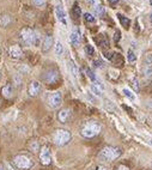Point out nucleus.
I'll return each mask as SVG.
<instances>
[{"instance_id":"1","label":"nucleus","mask_w":152,"mask_h":170,"mask_svg":"<svg viewBox=\"0 0 152 170\" xmlns=\"http://www.w3.org/2000/svg\"><path fill=\"white\" fill-rule=\"evenodd\" d=\"M101 129H102V126H101L99 122H97V121H89V122H86L85 125L83 126L80 133L84 138H93L97 134H99Z\"/></svg>"},{"instance_id":"2","label":"nucleus","mask_w":152,"mask_h":170,"mask_svg":"<svg viewBox=\"0 0 152 170\" xmlns=\"http://www.w3.org/2000/svg\"><path fill=\"white\" fill-rule=\"evenodd\" d=\"M121 155H122V151L120 149H117L115 146H106V147H103L101 150L99 157L103 161L111 162L114 161V159H116V158H119Z\"/></svg>"},{"instance_id":"3","label":"nucleus","mask_w":152,"mask_h":170,"mask_svg":"<svg viewBox=\"0 0 152 170\" xmlns=\"http://www.w3.org/2000/svg\"><path fill=\"white\" fill-rule=\"evenodd\" d=\"M71 138L72 134L70 131L63 129V128H59L54 133V143L56 144V145H59V146H63V145L70 143Z\"/></svg>"},{"instance_id":"4","label":"nucleus","mask_w":152,"mask_h":170,"mask_svg":"<svg viewBox=\"0 0 152 170\" xmlns=\"http://www.w3.org/2000/svg\"><path fill=\"white\" fill-rule=\"evenodd\" d=\"M13 163H15V165L17 167L18 169L28 170L33 167V161L25 155H17L13 158Z\"/></svg>"},{"instance_id":"5","label":"nucleus","mask_w":152,"mask_h":170,"mask_svg":"<svg viewBox=\"0 0 152 170\" xmlns=\"http://www.w3.org/2000/svg\"><path fill=\"white\" fill-rule=\"evenodd\" d=\"M36 31L29 29V28H24L22 31H20V38L23 41V43H25L28 46L34 45V40H35Z\"/></svg>"},{"instance_id":"6","label":"nucleus","mask_w":152,"mask_h":170,"mask_svg":"<svg viewBox=\"0 0 152 170\" xmlns=\"http://www.w3.org/2000/svg\"><path fill=\"white\" fill-rule=\"evenodd\" d=\"M47 101H48L49 107L56 109V108L60 107L61 103H63V95H61L60 91H55V92L50 94V95L48 96V99H47Z\"/></svg>"},{"instance_id":"7","label":"nucleus","mask_w":152,"mask_h":170,"mask_svg":"<svg viewBox=\"0 0 152 170\" xmlns=\"http://www.w3.org/2000/svg\"><path fill=\"white\" fill-rule=\"evenodd\" d=\"M59 78H60L59 71L55 70V68H49L43 73V81L47 84H54V83L59 81Z\"/></svg>"},{"instance_id":"8","label":"nucleus","mask_w":152,"mask_h":170,"mask_svg":"<svg viewBox=\"0 0 152 170\" xmlns=\"http://www.w3.org/2000/svg\"><path fill=\"white\" fill-rule=\"evenodd\" d=\"M40 161L43 165H49L52 163V156L48 146H42L40 151Z\"/></svg>"},{"instance_id":"9","label":"nucleus","mask_w":152,"mask_h":170,"mask_svg":"<svg viewBox=\"0 0 152 170\" xmlns=\"http://www.w3.org/2000/svg\"><path fill=\"white\" fill-rule=\"evenodd\" d=\"M40 91H41V84L37 81H33L29 84V89H28L29 96L35 97V96H37L40 94Z\"/></svg>"},{"instance_id":"10","label":"nucleus","mask_w":152,"mask_h":170,"mask_svg":"<svg viewBox=\"0 0 152 170\" xmlns=\"http://www.w3.org/2000/svg\"><path fill=\"white\" fill-rule=\"evenodd\" d=\"M71 117V110L65 108V109H61L59 113H58V119L61 124H66Z\"/></svg>"},{"instance_id":"11","label":"nucleus","mask_w":152,"mask_h":170,"mask_svg":"<svg viewBox=\"0 0 152 170\" xmlns=\"http://www.w3.org/2000/svg\"><path fill=\"white\" fill-rule=\"evenodd\" d=\"M55 15H56V17L59 19V22L60 23H63V25H67V20H66V13H65V11H63V6L61 5H58L56 7H55Z\"/></svg>"},{"instance_id":"12","label":"nucleus","mask_w":152,"mask_h":170,"mask_svg":"<svg viewBox=\"0 0 152 170\" xmlns=\"http://www.w3.org/2000/svg\"><path fill=\"white\" fill-rule=\"evenodd\" d=\"M9 54L10 56L13 58V59H19L23 55V52H22V49H20L19 46H12V47H10Z\"/></svg>"},{"instance_id":"13","label":"nucleus","mask_w":152,"mask_h":170,"mask_svg":"<svg viewBox=\"0 0 152 170\" xmlns=\"http://www.w3.org/2000/svg\"><path fill=\"white\" fill-rule=\"evenodd\" d=\"M70 40H71V43L74 46H77L80 42V31L79 29H73L70 36Z\"/></svg>"},{"instance_id":"14","label":"nucleus","mask_w":152,"mask_h":170,"mask_svg":"<svg viewBox=\"0 0 152 170\" xmlns=\"http://www.w3.org/2000/svg\"><path fill=\"white\" fill-rule=\"evenodd\" d=\"M53 37L52 36H46L45 40H43V42H42V52H48L49 49H50V47L53 46Z\"/></svg>"},{"instance_id":"15","label":"nucleus","mask_w":152,"mask_h":170,"mask_svg":"<svg viewBox=\"0 0 152 170\" xmlns=\"http://www.w3.org/2000/svg\"><path fill=\"white\" fill-rule=\"evenodd\" d=\"M91 90H92V92L95 94V95H97V96H102V94H103V86H102V84L101 83H97V81H95V83H92L91 84Z\"/></svg>"},{"instance_id":"16","label":"nucleus","mask_w":152,"mask_h":170,"mask_svg":"<svg viewBox=\"0 0 152 170\" xmlns=\"http://www.w3.org/2000/svg\"><path fill=\"white\" fill-rule=\"evenodd\" d=\"M117 18H119L121 25L125 28V29H128V28H129V25H131V20H129V18H127L126 16L121 15V13H117Z\"/></svg>"},{"instance_id":"17","label":"nucleus","mask_w":152,"mask_h":170,"mask_svg":"<svg viewBox=\"0 0 152 170\" xmlns=\"http://www.w3.org/2000/svg\"><path fill=\"white\" fill-rule=\"evenodd\" d=\"M1 92H2V96L5 98H11L12 97V86L11 85H5L1 90Z\"/></svg>"},{"instance_id":"18","label":"nucleus","mask_w":152,"mask_h":170,"mask_svg":"<svg viewBox=\"0 0 152 170\" xmlns=\"http://www.w3.org/2000/svg\"><path fill=\"white\" fill-rule=\"evenodd\" d=\"M68 70L71 71V73H72V76L73 77H78V68H77V66H76V63H73V61H68Z\"/></svg>"},{"instance_id":"19","label":"nucleus","mask_w":152,"mask_h":170,"mask_svg":"<svg viewBox=\"0 0 152 170\" xmlns=\"http://www.w3.org/2000/svg\"><path fill=\"white\" fill-rule=\"evenodd\" d=\"M93 9H95V12H96L98 16H103V13H104V7H103L99 2H95Z\"/></svg>"},{"instance_id":"20","label":"nucleus","mask_w":152,"mask_h":170,"mask_svg":"<svg viewBox=\"0 0 152 170\" xmlns=\"http://www.w3.org/2000/svg\"><path fill=\"white\" fill-rule=\"evenodd\" d=\"M72 12H73V16L76 18H79L81 16V10L80 6L78 4H74L73 5V9H72Z\"/></svg>"},{"instance_id":"21","label":"nucleus","mask_w":152,"mask_h":170,"mask_svg":"<svg viewBox=\"0 0 152 170\" xmlns=\"http://www.w3.org/2000/svg\"><path fill=\"white\" fill-rule=\"evenodd\" d=\"M63 53V46L61 42H56L55 43V54L56 55H61Z\"/></svg>"},{"instance_id":"22","label":"nucleus","mask_w":152,"mask_h":170,"mask_svg":"<svg viewBox=\"0 0 152 170\" xmlns=\"http://www.w3.org/2000/svg\"><path fill=\"white\" fill-rule=\"evenodd\" d=\"M129 83H131V86L134 89L135 92H139L140 88H139V83H138V81H137L135 78H131V79H129Z\"/></svg>"},{"instance_id":"23","label":"nucleus","mask_w":152,"mask_h":170,"mask_svg":"<svg viewBox=\"0 0 152 170\" xmlns=\"http://www.w3.org/2000/svg\"><path fill=\"white\" fill-rule=\"evenodd\" d=\"M127 59H128L129 63H134L135 60H137V55H135L134 52H133L132 49H129V50L127 52Z\"/></svg>"},{"instance_id":"24","label":"nucleus","mask_w":152,"mask_h":170,"mask_svg":"<svg viewBox=\"0 0 152 170\" xmlns=\"http://www.w3.org/2000/svg\"><path fill=\"white\" fill-rule=\"evenodd\" d=\"M9 23H10V16H7V15H4V16H1V17H0V24H1L2 27H6Z\"/></svg>"},{"instance_id":"25","label":"nucleus","mask_w":152,"mask_h":170,"mask_svg":"<svg viewBox=\"0 0 152 170\" xmlns=\"http://www.w3.org/2000/svg\"><path fill=\"white\" fill-rule=\"evenodd\" d=\"M85 72H86V76H88L90 79L93 81V83H95V81H97V79H96V76L93 74V72L91 71L90 68H88V67H86V68H85Z\"/></svg>"},{"instance_id":"26","label":"nucleus","mask_w":152,"mask_h":170,"mask_svg":"<svg viewBox=\"0 0 152 170\" xmlns=\"http://www.w3.org/2000/svg\"><path fill=\"white\" fill-rule=\"evenodd\" d=\"M85 52H86V54H88L89 56H92V55L95 54V49H93V47L91 45H86L85 46Z\"/></svg>"},{"instance_id":"27","label":"nucleus","mask_w":152,"mask_h":170,"mask_svg":"<svg viewBox=\"0 0 152 170\" xmlns=\"http://www.w3.org/2000/svg\"><path fill=\"white\" fill-rule=\"evenodd\" d=\"M109 76H110V78H113V79H117L119 78V76H120V73H119V71L117 70H113V68H110L109 70Z\"/></svg>"},{"instance_id":"28","label":"nucleus","mask_w":152,"mask_h":170,"mask_svg":"<svg viewBox=\"0 0 152 170\" xmlns=\"http://www.w3.org/2000/svg\"><path fill=\"white\" fill-rule=\"evenodd\" d=\"M84 19L86 20V22H89V23H93L95 22V17L89 13V12H86V13H84Z\"/></svg>"},{"instance_id":"29","label":"nucleus","mask_w":152,"mask_h":170,"mask_svg":"<svg viewBox=\"0 0 152 170\" xmlns=\"http://www.w3.org/2000/svg\"><path fill=\"white\" fill-rule=\"evenodd\" d=\"M145 63H146V65H149V66H151L152 65V52L151 53H149V54H146Z\"/></svg>"},{"instance_id":"30","label":"nucleus","mask_w":152,"mask_h":170,"mask_svg":"<svg viewBox=\"0 0 152 170\" xmlns=\"http://www.w3.org/2000/svg\"><path fill=\"white\" fill-rule=\"evenodd\" d=\"M124 94H125L126 97H128V98H131V99H134V95H133L128 89H124Z\"/></svg>"},{"instance_id":"31","label":"nucleus","mask_w":152,"mask_h":170,"mask_svg":"<svg viewBox=\"0 0 152 170\" xmlns=\"http://www.w3.org/2000/svg\"><path fill=\"white\" fill-rule=\"evenodd\" d=\"M144 74H145V77H152V70L150 67H145L144 68Z\"/></svg>"},{"instance_id":"32","label":"nucleus","mask_w":152,"mask_h":170,"mask_svg":"<svg viewBox=\"0 0 152 170\" xmlns=\"http://www.w3.org/2000/svg\"><path fill=\"white\" fill-rule=\"evenodd\" d=\"M33 1H34L36 6H43L46 2V0H33Z\"/></svg>"},{"instance_id":"33","label":"nucleus","mask_w":152,"mask_h":170,"mask_svg":"<svg viewBox=\"0 0 152 170\" xmlns=\"http://www.w3.org/2000/svg\"><path fill=\"white\" fill-rule=\"evenodd\" d=\"M120 38H121V33L117 30L116 33H115V35H114V41H115V42H119Z\"/></svg>"},{"instance_id":"34","label":"nucleus","mask_w":152,"mask_h":170,"mask_svg":"<svg viewBox=\"0 0 152 170\" xmlns=\"http://www.w3.org/2000/svg\"><path fill=\"white\" fill-rule=\"evenodd\" d=\"M93 65H95L96 67H102V66H103V61H102L101 59H97V60L93 61Z\"/></svg>"},{"instance_id":"35","label":"nucleus","mask_w":152,"mask_h":170,"mask_svg":"<svg viewBox=\"0 0 152 170\" xmlns=\"http://www.w3.org/2000/svg\"><path fill=\"white\" fill-rule=\"evenodd\" d=\"M116 170H129V168L125 164H119L116 167Z\"/></svg>"},{"instance_id":"36","label":"nucleus","mask_w":152,"mask_h":170,"mask_svg":"<svg viewBox=\"0 0 152 170\" xmlns=\"http://www.w3.org/2000/svg\"><path fill=\"white\" fill-rule=\"evenodd\" d=\"M104 56L107 58L108 60H111V59H113V53H109V52H104Z\"/></svg>"},{"instance_id":"37","label":"nucleus","mask_w":152,"mask_h":170,"mask_svg":"<svg viewBox=\"0 0 152 170\" xmlns=\"http://www.w3.org/2000/svg\"><path fill=\"white\" fill-rule=\"evenodd\" d=\"M93 170H108V169L106 168V167H103V165H97Z\"/></svg>"},{"instance_id":"38","label":"nucleus","mask_w":152,"mask_h":170,"mask_svg":"<svg viewBox=\"0 0 152 170\" xmlns=\"http://www.w3.org/2000/svg\"><path fill=\"white\" fill-rule=\"evenodd\" d=\"M108 2H109L110 5H113V6H114V5H116L117 2H119V0H108Z\"/></svg>"},{"instance_id":"39","label":"nucleus","mask_w":152,"mask_h":170,"mask_svg":"<svg viewBox=\"0 0 152 170\" xmlns=\"http://www.w3.org/2000/svg\"><path fill=\"white\" fill-rule=\"evenodd\" d=\"M149 108H150V109H152V101H150V102H149Z\"/></svg>"},{"instance_id":"40","label":"nucleus","mask_w":152,"mask_h":170,"mask_svg":"<svg viewBox=\"0 0 152 170\" xmlns=\"http://www.w3.org/2000/svg\"><path fill=\"white\" fill-rule=\"evenodd\" d=\"M150 20H151V22H152V12H151V13H150Z\"/></svg>"},{"instance_id":"41","label":"nucleus","mask_w":152,"mask_h":170,"mask_svg":"<svg viewBox=\"0 0 152 170\" xmlns=\"http://www.w3.org/2000/svg\"><path fill=\"white\" fill-rule=\"evenodd\" d=\"M0 170H5V169H4V167H0Z\"/></svg>"},{"instance_id":"42","label":"nucleus","mask_w":152,"mask_h":170,"mask_svg":"<svg viewBox=\"0 0 152 170\" xmlns=\"http://www.w3.org/2000/svg\"><path fill=\"white\" fill-rule=\"evenodd\" d=\"M150 144H151V146H152V140H150Z\"/></svg>"},{"instance_id":"43","label":"nucleus","mask_w":152,"mask_h":170,"mask_svg":"<svg viewBox=\"0 0 152 170\" xmlns=\"http://www.w3.org/2000/svg\"><path fill=\"white\" fill-rule=\"evenodd\" d=\"M150 4H151V6H152V0H151V1H150Z\"/></svg>"},{"instance_id":"44","label":"nucleus","mask_w":152,"mask_h":170,"mask_svg":"<svg viewBox=\"0 0 152 170\" xmlns=\"http://www.w3.org/2000/svg\"><path fill=\"white\" fill-rule=\"evenodd\" d=\"M0 54H1V48H0Z\"/></svg>"},{"instance_id":"45","label":"nucleus","mask_w":152,"mask_h":170,"mask_svg":"<svg viewBox=\"0 0 152 170\" xmlns=\"http://www.w3.org/2000/svg\"><path fill=\"white\" fill-rule=\"evenodd\" d=\"M0 77H1V76H0Z\"/></svg>"}]
</instances>
